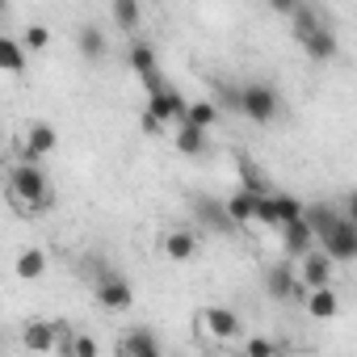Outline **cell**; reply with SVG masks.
Returning <instances> with one entry per match:
<instances>
[{"label":"cell","instance_id":"obj_13","mask_svg":"<svg viewBox=\"0 0 357 357\" xmlns=\"http://www.w3.org/2000/svg\"><path fill=\"white\" fill-rule=\"evenodd\" d=\"M22 344H26L30 353H51V349L59 344V324H51V319H30V324L22 328Z\"/></svg>","mask_w":357,"mask_h":357},{"label":"cell","instance_id":"obj_5","mask_svg":"<svg viewBox=\"0 0 357 357\" xmlns=\"http://www.w3.org/2000/svg\"><path fill=\"white\" fill-rule=\"evenodd\" d=\"M319 248L340 265V261H357V227L349 223V215L340 211L336 223L328 227V236H319Z\"/></svg>","mask_w":357,"mask_h":357},{"label":"cell","instance_id":"obj_12","mask_svg":"<svg viewBox=\"0 0 357 357\" xmlns=\"http://www.w3.org/2000/svg\"><path fill=\"white\" fill-rule=\"evenodd\" d=\"M202 319H206V328H211L215 340H236V336H244V319H240L231 307H206Z\"/></svg>","mask_w":357,"mask_h":357},{"label":"cell","instance_id":"obj_3","mask_svg":"<svg viewBox=\"0 0 357 357\" xmlns=\"http://www.w3.org/2000/svg\"><path fill=\"white\" fill-rule=\"evenodd\" d=\"M126 63H130V72L139 76V84H143L147 97L160 93V89L168 84V76L160 72V55H155V47H151L147 38H130V47H126Z\"/></svg>","mask_w":357,"mask_h":357},{"label":"cell","instance_id":"obj_32","mask_svg":"<svg viewBox=\"0 0 357 357\" xmlns=\"http://www.w3.org/2000/svg\"><path fill=\"white\" fill-rule=\"evenodd\" d=\"M76 357H97V340L89 332H76Z\"/></svg>","mask_w":357,"mask_h":357},{"label":"cell","instance_id":"obj_20","mask_svg":"<svg viewBox=\"0 0 357 357\" xmlns=\"http://www.w3.org/2000/svg\"><path fill=\"white\" fill-rule=\"evenodd\" d=\"M109 22L122 30V34H139V26H143V5H135V0H114L109 5Z\"/></svg>","mask_w":357,"mask_h":357},{"label":"cell","instance_id":"obj_7","mask_svg":"<svg viewBox=\"0 0 357 357\" xmlns=\"http://www.w3.org/2000/svg\"><path fill=\"white\" fill-rule=\"evenodd\" d=\"M147 114H151V118H160L164 126H168V122L181 126V122H185V114H190V101H185V93L176 89V84H164L160 93H151V97H147Z\"/></svg>","mask_w":357,"mask_h":357},{"label":"cell","instance_id":"obj_18","mask_svg":"<svg viewBox=\"0 0 357 357\" xmlns=\"http://www.w3.org/2000/svg\"><path fill=\"white\" fill-rule=\"evenodd\" d=\"M76 47H80V55H84L89 63H101V59L109 55V43H105L101 26H93V22H84V26L76 30Z\"/></svg>","mask_w":357,"mask_h":357},{"label":"cell","instance_id":"obj_2","mask_svg":"<svg viewBox=\"0 0 357 357\" xmlns=\"http://www.w3.org/2000/svg\"><path fill=\"white\" fill-rule=\"evenodd\" d=\"M240 114H244L248 122H257V126L278 122V118H282V93H278V84H269V80H248V84H244V105H240Z\"/></svg>","mask_w":357,"mask_h":357},{"label":"cell","instance_id":"obj_19","mask_svg":"<svg viewBox=\"0 0 357 357\" xmlns=\"http://www.w3.org/2000/svg\"><path fill=\"white\" fill-rule=\"evenodd\" d=\"M172 143H176V151H181V155H194V160L211 151V135H206V130H198V126H185V122L176 126Z\"/></svg>","mask_w":357,"mask_h":357},{"label":"cell","instance_id":"obj_15","mask_svg":"<svg viewBox=\"0 0 357 357\" xmlns=\"http://www.w3.org/2000/svg\"><path fill=\"white\" fill-rule=\"evenodd\" d=\"M198 244H202V236L190 231V227H176V231H168V236L160 240V248H164L168 261H190V257L198 252Z\"/></svg>","mask_w":357,"mask_h":357},{"label":"cell","instance_id":"obj_6","mask_svg":"<svg viewBox=\"0 0 357 357\" xmlns=\"http://www.w3.org/2000/svg\"><path fill=\"white\" fill-rule=\"evenodd\" d=\"M190 211H194V219L202 223V231H215V236H227V231H236V223H231V215H227V198L198 194V198L190 202Z\"/></svg>","mask_w":357,"mask_h":357},{"label":"cell","instance_id":"obj_16","mask_svg":"<svg viewBox=\"0 0 357 357\" xmlns=\"http://www.w3.org/2000/svg\"><path fill=\"white\" fill-rule=\"evenodd\" d=\"M298 47H303V55H307V59H315V63H328V59H336V55H340L336 30H319V34H307V38H298Z\"/></svg>","mask_w":357,"mask_h":357},{"label":"cell","instance_id":"obj_33","mask_svg":"<svg viewBox=\"0 0 357 357\" xmlns=\"http://www.w3.org/2000/svg\"><path fill=\"white\" fill-rule=\"evenodd\" d=\"M139 126H143V130H147V135H164V130H168V126H164V122H160V118H151V114H147V109H143V118H139Z\"/></svg>","mask_w":357,"mask_h":357},{"label":"cell","instance_id":"obj_25","mask_svg":"<svg viewBox=\"0 0 357 357\" xmlns=\"http://www.w3.org/2000/svg\"><path fill=\"white\" fill-rule=\"evenodd\" d=\"M47 273V252L43 248H26L22 257H17V278L22 282H38Z\"/></svg>","mask_w":357,"mask_h":357},{"label":"cell","instance_id":"obj_17","mask_svg":"<svg viewBox=\"0 0 357 357\" xmlns=\"http://www.w3.org/2000/svg\"><path fill=\"white\" fill-rule=\"evenodd\" d=\"M55 139H59V135H55L51 122H34V126L26 130V160L38 164L43 155H51V151H55Z\"/></svg>","mask_w":357,"mask_h":357},{"label":"cell","instance_id":"obj_30","mask_svg":"<svg viewBox=\"0 0 357 357\" xmlns=\"http://www.w3.org/2000/svg\"><path fill=\"white\" fill-rule=\"evenodd\" d=\"M244 357H282V349L269 336H248L244 340Z\"/></svg>","mask_w":357,"mask_h":357},{"label":"cell","instance_id":"obj_4","mask_svg":"<svg viewBox=\"0 0 357 357\" xmlns=\"http://www.w3.org/2000/svg\"><path fill=\"white\" fill-rule=\"evenodd\" d=\"M265 294L269 298H278V303H290V298H298V303H307V286L298 282V269L290 265V261H273L269 269H265Z\"/></svg>","mask_w":357,"mask_h":357},{"label":"cell","instance_id":"obj_8","mask_svg":"<svg viewBox=\"0 0 357 357\" xmlns=\"http://www.w3.org/2000/svg\"><path fill=\"white\" fill-rule=\"evenodd\" d=\"M93 294H97V303L109 307V311H126V307H135V286H130L122 273H114V269H105V273L97 278Z\"/></svg>","mask_w":357,"mask_h":357},{"label":"cell","instance_id":"obj_1","mask_svg":"<svg viewBox=\"0 0 357 357\" xmlns=\"http://www.w3.org/2000/svg\"><path fill=\"white\" fill-rule=\"evenodd\" d=\"M9 194L17 202H26L30 211H51V202H55L51 181H47V168L30 164V160H22V164L9 168Z\"/></svg>","mask_w":357,"mask_h":357},{"label":"cell","instance_id":"obj_31","mask_svg":"<svg viewBox=\"0 0 357 357\" xmlns=\"http://www.w3.org/2000/svg\"><path fill=\"white\" fill-rule=\"evenodd\" d=\"M26 51H43L47 43H51V26H43V22H34V26H26Z\"/></svg>","mask_w":357,"mask_h":357},{"label":"cell","instance_id":"obj_11","mask_svg":"<svg viewBox=\"0 0 357 357\" xmlns=\"http://www.w3.org/2000/svg\"><path fill=\"white\" fill-rule=\"evenodd\" d=\"M290 26H294V38H307V34L332 30V13H328L324 5H311V0H303V5L294 9V17H290Z\"/></svg>","mask_w":357,"mask_h":357},{"label":"cell","instance_id":"obj_9","mask_svg":"<svg viewBox=\"0 0 357 357\" xmlns=\"http://www.w3.org/2000/svg\"><path fill=\"white\" fill-rule=\"evenodd\" d=\"M315 244H319V236L311 231V223H307V219H298V223L282 227V248H286V261H303V257H311V252H315Z\"/></svg>","mask_w":357,"mask_h":357},{"label":"cell","instance_id":"obj_22","mask_svg":"<svg viewBox=\"0 0 357 357\" xmlns=\"http://www.w3.org/2000/svg\"><path fill=\"white\" fill-rule=\"evenodd\" d=\"M0 68H5L9 76H22L26 72V43L22 38H13V34L0 38Z\"/></svg>","mask_w":357,"mask_h":357},{"label":"cell","instance_id":"obj_21","mask_svg":"<svg viewBox=\"0 0 357 357\" xmlns=\"http://www.w3.org/2000/svg\"><path fill=\"white\" fill-rule=\"evenodd\" d=\"M303 307H307V315H311V319H336L340 298H336V290H332V286H324V290H311Z\"/></svg>","mask_w":357,"mask_h":357},{"label":"cell","instance_id":"obj_23","mask_svg":"<svg viewBox=\"0 0 357 357\" xmlns=\"http://www.w3.org/2000/svg\"><path fill=\"white\" fill-rule=\"evenodd\" d=\"M257 198H261V194H248V190H236V194L227 198V215H231L236 227L257 223Z\"/></svg>","mask_w":357,"mask_h":357},{"label":"cell","instance_id":"obj_34","mask_svg":"<svg viewBox=\"0 0 357 357\" xmlns=\"http://www.w3.org/2000/svg\"><path fill=\"white\" fill-rule=\"evenodd\" d=\"M344 215H349V223L357 227V190H353V194L344 198Z\"/></svg>","mask_w":357,"mask_h":357},{"label":"cell","instance_id":"obj_29","mask_svg":"<svg viewBox=\"0 0 357 357\" xmlns=\"http://www.w3.org/2000/svg\"><path fill=\"white\" fill-rule=\"evenodd\" d=\"M257 223L282 231V219H278V202H273V194H261V198H257Z\"/></svg>","mask_w":357,"mask_h":357},{"label":"cell","instance_id":"obj_10","mask_svg":"<svg viewBox=\"0 0 357 357\" xmlns=\"http://www.w3.org/2000/svg\"><path fill=\"white\" fill-rule=\"evenodd\" d=\"M298 265H303V269H298V282H303L307 290H324V286H332V269H336V261H332L324 248H315V252L303 257Z\"/></svg>","mask_w":357,"mask_h":357},{"label":"cell","instance_id":"obj_14","mask_svg":"<svg viewBox=\"0 0 357 357\" xmlns=\"http://www.w3.org/2000/svg\"><path fill=\"white\" fill-rule=\"evenodd\" d=\"M122 357H164V349H160L155 332L139 324V328H126L122 332Z\"/></svg>","mask_w":357,"mask_h":357},{"label":"cell","instance_id":"obj_26","mask_svg":"<svg viewBox=\"0 0 357 357\" xmlns=\"http://www.w3.org/2000/svg\"><path fill=\"white\" fill-rule=\"evenodd\" d=\"M336 215H340V211H332L328 202H307V215H303V219L311 223L315 236H328V227L336 223Z\"/></svg>","mask_w":357,"mask_h":357},{"label":"cell","instance_id":"obj_27","mask_svg":"<svg viewBox=\"0 0 357 357\" xmlns=\"http://www.w3.org/2000/svg\"><path fill=\"white\" fill-rule=\"evenodd\" d=\"M240 176H244V185H240V190H248V194H273L252 155H240Z\"/></svg>","mask_w":357,"mask_h":357},{"label":"cell","instance_id":"obj_35","mask_svg":"<svg viewBox=\"0 0 357 357\" xmlns=\"http://www.w3.org/2000/svg\"><path fill=\"white\" fill-rule=\"evenodd\" d=\"M240 357H244V353H240Z\"/></svg>","mask_w":357,"mask_h":357},{"label":"cell","instance_id":"obj_28","mask_svg":"<svg viewBox=\"0 0 357 357\" xmlns=\"http://www.w3.org/2000/svg\"><path fill=\"white\" fill-rule=\"evenodd\" d=\"M273 202H278V219H282V227H290V223H298V219L307 215V202H298L294 194H278V190H273Z\"/></svg>","mask_w":357,"mask_h":357},{"label":"cell","instance_id":"obj_24","mask_svg":"<svg viewBox=\"0 0 357 357\" xmlns=\"http://www.w3.org/2000/svg\"><path fill=\"white\" fill-rule=\"evenodd\" d=\"M219 122V105L215 97H202V101H190V114H185V126H198V130H211Z\"/></svg>","mask_w":357,"mask_h":357}]
</instances>
